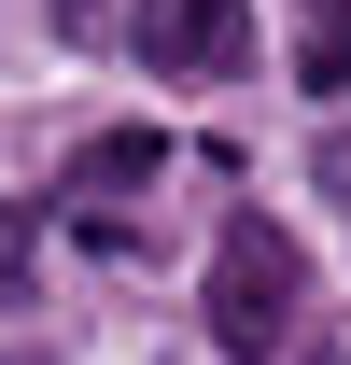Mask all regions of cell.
<instances>
[{"label":"cell","instance_id":"1","mask_svg":"<svg viewBox=\"0 0 351 365\" xmlns=\"http://www.w3.org/2000/svg\"><path fill=\"white\" fill-rule=\"evenodd\" d=\"M295 295H309V267H295V239L267 225V211H239V225L211 239V351L267 365L281 337H295Z\"/></svg>","mask_w":351,"mask_h":365},{"label":"cell","instance_id":"2","mask_svg":"<svg viewBox=\"0 0 351 365\" xmlns=\"http://www.w3.org/2000/svg\"><path fill=\"white\" fill-rule=\"evenodd\" d=\"M253 56V0H141V71L155 85H225Z\"/></svg>","mask_w":351,"mask_h":365},{"label":"cell","instance_id":"3","mask_svg":"<svg viewBox=\"0 0 351 365\" xmlns=\"http://www.w3.org/2000/svg\"><path fill=\"white\" fill-rule=\"evenodd\" d=\"M155 169H169V140H155V127H113V140L71 155L56 197H71V225H85V239H127V182H155Z\"/></svg>","mask_w":351,"mask_h":365},{"label":"cell","instance_id":"4","mask_svg":"<svg viewBox=\"0 0 351 365\" xmlns=\"http://www.w3.org/2000/svg\"><path fill=\"white\" fill-rule=\"evenodd\" d=\"M309 85H351V0H309V43H295Z\"/></svg>","mask_w":351,"mask_h":365},{"label":"cell","instance_id":"5","mask_svg":"<svg viewBox=\"0 0 351 365\" xmlns=\"http://www.w3.org/2000/svg\"><path fill=\"white\" fill-rule=\"evenodd\" d=\"M14 281H29V211L0 197V309H14Z\"/></svg>","mask_w":351,"mask_h":365}]
</instances>
